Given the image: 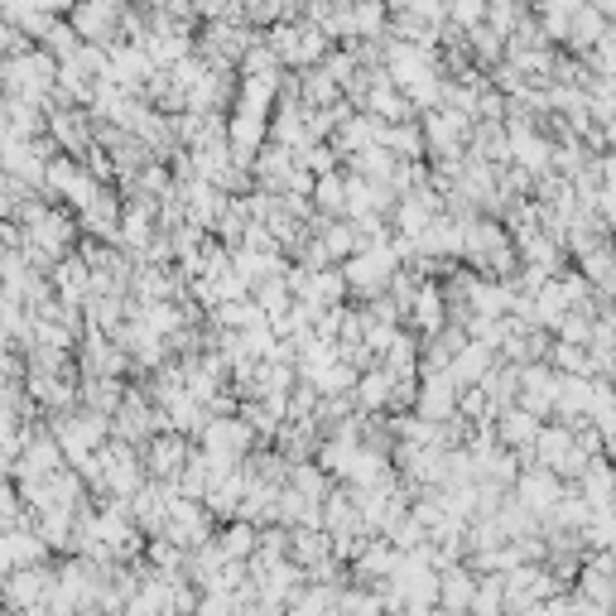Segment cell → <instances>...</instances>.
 Wrapping results in <instances>:
<instances>
[{"instance_id": "6da1fadb", "label": "cell", "mask_w": 616, "mask_h": 616, "mask_svg": "<svg viewBox=\"0 0 616 616\" xmlns=\"http://www.w3.org/2000/svg\"><path fill=\"white\" fill-rule=\"evenodd\" d=\"M602 39H607V20L597 15V10H578L568 24V44L573 49H597Z\"/></svg>"}, {"instance_id": "7a4b0ae2", "label": "cell", "mask_w": 616, "mask_h": 616, "mask_svg": "<svg viewBox=\"0 0 616 616\" xmlns=\"http://www.w3.org/2000/svg\"><path fill=\"white\" fill-rule=\"evenodd\" d=\"M558 496H564V486H558V477H554V472H530V477H525V501H530V506H554V501Z\"/></svg>"}, {"instance_id": "3957f363", "label": "cell", "mask_w": 616, "mask_h": 616, "mask_svg": "<svg viewBox=\"0 0 616 616\" xmlns=\"http://www.w3.org/2000/svg\"><path fill=\"white\" fill-rule=\"evenodd\" d=\"M539 453H544V462H564L568 453H573V433L568 429H549V433H539Z\"/></svg>"}, {"instance_id": "277c9868", "label": "cell", "mask_w": 616, "mask_h": 616, "mask_svg": "<svg viewBox=\"0 0 616 616\" xmlns=\"http://www.w3.org/2000/svg\"><path fill=\"white\" fill-rule=\"evenodd\" d=\"M554 361H558V367H564V371H573V376H583V371H587V352H583V347H573V342H564V347H558V352H554Z\"/></svg>"}, {"instance_id": "5b68a950", "label": "cell", "mask_w": 616, "mask_h": 616, "mask_svg": "<svg viewBox=\"0 0 616 616\" xmlns=\"http://www.w3.org/2000/svg\"><path fill=\"white\" fill-rule=\"evenodd\" d=\"M506 439H535V419H530V414H511L506 419Z\"/></svg>"}]
</instances>
